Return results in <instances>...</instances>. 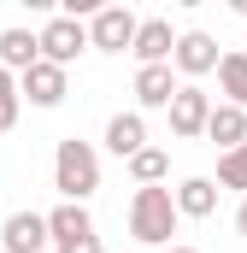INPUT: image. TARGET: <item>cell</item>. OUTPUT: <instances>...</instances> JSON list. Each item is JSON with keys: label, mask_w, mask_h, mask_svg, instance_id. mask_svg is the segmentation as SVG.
Returning <instances> with one entry per match:
<instances>
[{"label": "cell", "mask_w": 247, "mask_h": 253, "mask_svg": "<svg viewBox=\"0 0 247 253\" xmlns=\"http://www.w3.org/2000/svg\"><path fill=\"white\" fill-rule=\"evenodd\" d=\"M177 224H183L177 189H135V200H129V236H135L141 248H177V242H171Z\"/></svg>", "instance_id": "1"}, {"label": "cell", "mask_w": 247, "mask_h": 253, "mask_svg": "<svg viewBox=\"0 0 247 253\" xmlns=\"http://www.w3.org/2000/svg\"><path fill=\"white\" fill-rule=\"evenodd\" d=\"M53 189H59L65 200H77V206L100 189V153H94L88 141H77V135L59 141V153H53Z\"/></svg>", "instance_id": "2"}, {"label": "cell", "mask_w": 247, "mask_h": 253, "mask_svg": "<svg viewBox=\"0 0 247 253\" xmlns=\"http://www.w3.org/2000/svg\"><path fill=\"white\" fill-rule=\"evenodd\" d=\"M47 230H53V248L59 253H100V236H94V218L77 206V200H65L47 212Z\"/></svg>", "instance_id": "3"}, {"label": "cell", "mask_w": 247, "mask_h": 253, "mask_svg": "<svg viewBox=\"0 0 247 253\" xmlns=\"http://www.w3.org/2000/svg\"><path fill=\"white\" fill-rule=\"evenodd\" d=\"M135 36H141V18H135L129 6H100V12L88 18V42H94L100 53H124V47H135Z\"/></svg>", "instance_id": "4"}, {"label": "cell", "mask_w": 247, "mask_h": 253, "mask_svg": "<svg viewBox=\"0 0 247 253\" xmlns=\"http://www.w3.org/2000/svg\"><path fill=\"white\" fill-rule=\"evenodd\" d=\"M206 124H212V100H206V88L183 83L177 100H171V135H177V141H194V135H206Z\"/></svg>", "instance_id": "5"}, {"label": "cell", "mask_w": 247, "mask_h": 253, "mask_svg": "<svg viewBox=\"0 0 247 253\" xmlns=\"http://www.w3.org/2000/svg\"><path fill=\"white\" fill-rule=\"evenodd\" d=\"M47 242H53V230L41 212H12L0 224V253H41Z\"/></svg>", "instance_id": "6"}, {"label": "cell", "mask_w": 247, "mask_h": 253, "mask_svg": "<svg viewBox=\"0 0 247 253\" xmlns=\"http://www.w3.org/2000/svg\"><path fill=\"white\" fill-rule=\"evenodd\" d=\"M82 47H94V42L77 18H47V30H41V59L47 65H71Z\"/></svg>", "instance_id": "7"}, {"label": "cell", "mask_w": 247, "mask_h": 253, "mask_svg": "<svg viewBox=\"0 0 247 253\" xmlns=\"http://www.w3.org/2000/svg\"><path fill=\"white\" fill-rule=\"evenodd\" d=\"M171 65H177L183 77H206V71H218V65H224V53H218V42H212L206 30H188V36H177Z\"/></svg>", "instance_id": "8"}, {"label": "cell", "mask_w": 247, "mask_h": 253, "mask_svg": "<svg viewBox=\"0 0 247 253\" xmlns=\"http://www.w3.org/2000/svg\"><path fill=\"white\" fill-rule=\"evenodd\" d=\"M177 88H183V83L171 77V65H141V71H135V100H141V112H159V106L171 112Z\"/></svg>", "instance_id": "9"}, {"label": "cell", "mask_w": 247, "mask_h": 253, "mask_svg": "<svg viewBox=\"0 0 247 253\" xmlns=\"http://www.w3.org/2000/svg\"><path fill=\"white\" fill-rule=\"evenodd\" d=\"M141 65H171L177 53V30H171V18H141V36H135V47H129Z\"/></svg>", "instance_id": "10"}, {"label": "cell", "mask_w": 247, "mask_h": 253, "mask_svg": "<svg viewBox=\"0 0 247 253\" xmlns=\"http://www.w3.org/2000/svg\"><path fill=\"white\" fill-rule=\"evenodd\" d=\"M18 94L30 100V106H59L65 100V65H36V71H24L18 77Z\"/></svg>", "instance_id": "11"}, {"label": "cell", "mask_w": 247, "mask_h": 253, "mask_svg": "<svg viewBox=\"0 0 247 253\" xmlns=\"http://www.w3.org/2000/svg\"><path fill=\"white\" fill-rule=\"evenodd\" d=\"M141 147H147V118H141V112H118V118L106 124V153L135 159Z\"/></svg>", "instance_id": "12"}, {"label": "cell", "mask_w": 247, "mask_h": 253, "mask_svg": "<svg viewBox=\"0 0 247 253\" xmlns=\"http://www.w3.org/2000/svg\"><path fill=\"white\" fill-rule=\"evenodd\" d=\"M0 65L6 71H36L41 65V36H30V30H0Z\"/></svg>", "instance_id": "13"}, {"label": "cell", "mask_w": 247, "mask_h": 253, "mask_svg": "<svg viewBox=\"0 0 247 253\" xmlns=\"http://www.w3.org/2000/svg\"><path fill=\"white\" fill-rule=\"evenodd\" d=\"M206 135H212L224 153L247 147V112H242V106H212V124H206Z\"/></svg>", "instance_id": "14"}, {"label": "cell", "mask_w": 247, "mask_h": 253, "mask_svg": "<svg viewBox=\"0 0 247 253\" xmlns=\"http://www.w3.org/2000/svg\"><path fill=\"white\" fill-rule=\"evenodd\" d=\"M177 212L183 218H212L218 212V183L212 177H188L183 189H177Z\"/></svg>", "instance_id": "15"}, {"label": "cell", "mask_w": 247, "mask_h": 253, "mask_svg": "<svg viewBox=\"0 0 247 253\" xmlns=\"http://www.w3.org/2000/svg\"><path fill=\"white\" fill-rule=\"evenodd\" d=\"M218 83H224L230 106H242V112H247V53H224V65H218Z\"/></svg>", "instance_id": "16"}, {"label": "cell", "mask_w": 247, "mask_h": 253, "mask_svg": "<svg viewBox=\"0 0 247 253\" xmlns=\"http://www.w3.org/2000/svg\"><path fill=\"white\" fill-rule=\"evenodd\" d=\"M165 171H171V159H165L159 147H141V153L129 159V177H135L141 189H159V183H165Z\"/></svg>", "instance_id": "17"}, {"label": "cell", "mask_w": 247, "mask_h": 253, "mask_svg": "<svg viewBox=\"0 0 247 253\" xmlns=\"http://www.w3.org/2000/svg\"><path fill=\"white\" fill-rule=\"evenodd\" d=\"M218 189H242L247 194V147H236V153L218 159Z\"/></svg>", "instance_id": "18"}, {"label": "cell", "mask_w": 247, "mask_h": 253, "mask_svg": "<svg viewBox=\"0 0 247 253\" xmlns=\"http://www.w3.org/2000/svg\"><path fill=\"white\" fill-rule=\"evenodd\" d=\"M18 100H24V94H18V83H12V71L0 65V135H6V129L18 124Z\"/></svg>", "instance_id": "19"}, {"label": "cell", "mask_w": 247, "mask_h": 253, "mask_svg": "<svg viewBox=\"0 0 247 253\" xmlns=\"http://www.w3.org/2000/svg\"><path fill=\"white\" fill-rule=\"evenodd\" d=\"M236 230L247 236V194H242V206H236Z\"/></svg>", "instance_id": "20"}, {"label": "cell", "mask_w": 247, "mask_h": 253, "mask_svg": "<svg viewBox=\"0 0 247 253\" xmlns=\"http://www.w3.org/2000/svg\"><path fill=\"white\" fill-rule=\"evenodd\" d=\"M165 253H194V248H165Z\"/></svg>", "instance_id": "21"}]
</instances>
